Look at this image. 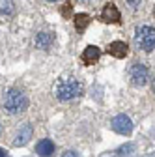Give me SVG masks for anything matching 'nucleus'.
<instances>
[{"label": "nucleus", "instance_id": "423d86ee", "mask_svg": "<svg viewBox=\"0 0 155 157\" xmlns=\"http://www.w3.org/2000/svg\"><path fill=\"white\" fill-rule=\"evenodd\" d=\"M32 135H34V127L30 124H25L21 125V129H19L13 136V144L15 146H25L30 139H32Z\"/></svg>", "mask_w": 155, "mask_h": 157}, {"label": "nucleus", "instance_id": "4468645a", "mask_svg": "<svg viewBox=\"0 0 155 157\" xmlns=\"http://www.w3.org/2000/svg\"><path fill=\"white\" fill-rule=\"evenodd\" d=\"M133 150H134V148H133V144H127V146H122V148L118 150V153H120V155H122V153H131Z\"/></svg>", "mask_w": 155, "mask_h": 157}, {"label": "nucleus", "instance_id": "1a4fd4ad", "mask_svg": "<svg viewBox=\"0 0 155 157\" xmlns=\"http://www.w3.org/2000/svg\"><path fill=\"white\" fill-rule=\"evenodd\" d=\"M101 19L105 23H120V11L114 4H107L101 11Z\"/></svg>", "mask_w": 155, "mask_h": 157}, {"label": "nucleus", "instance_id": "dca6fc26", "mask_svg": "<svg viewBox=\"0 0 155 157\" xmlns=\"http://www.w3.org/2000/svg\"><path fill=\"white\" fill-rule=\"evenodd\" d=\"M62 157H79V155H77V151H73V150H71V151H66Z\"/></svg>", "mask_w": 155, "mask_h": 157}, {"label": "nucleus", "instance_id": "ddd939ff", "mask_svg": "<svg viewBox=\"0 0 155 157\" xmlns=\"http://www.w3.org/2000/svg\"><path fill=\"white\" fill-rule=\"evenodd\" d=\"M0 11H2V13H9V11H13V2H6V4H2V6H0Z\"/></svg>", "mask_w": 155, "mask_h": 157}, {"label": "nucleus", "instance_id": "a211bd4d", "mask_svg": "<svg viewBox=\"0 0 155 157\" xmlns=\"http://www.w3.org/2000/svg\"><path fill=\"white\" fill-rule=\"evenodd\" d=\"M153 92H155V81H153Z\"/></svg>", "mask_w": 155, "mask_h": 157}, {"label": "nucleus", "instance_id": "2eb2a0df", "mask_svg": "<svg viewBox=\"0 0 155 157\" xmlns=\"http://www.w3.org/2000/svg\"><path fill=\"white\" fill-rule=\"evenodd\" d=\"M62 13H64V15H69V13H71V6H69V4H66V6L62 8Z\"/></svg>", "mask_w": 155, "mask_h": 157}, {"label": "nucleus", "instance_id": "20e7f679", "mask_svg": "<svg viewBox=\"0 0 155 157\" xmlns=\"http://www.w3.org/2000/svg\"><path fill=\"white\" fill-rule=\"evenodd\" d=\"M148 78H149V71L144 64L140 62H134L131 67H129V81L133 86H146L148 84Z\"/></svg>", "mask_w": 155, "mask_h": 157}, {"label": "nucleus", "instance_id": "6ab92c4d", "mask_svg": "<svg viewBox=\"0 0 155 157\" xmlns=\"http://www.w3.org/2000/svg\"><path fill=\"white\" fill-rule=\"evenodd\" d=\"M0 131H2V125H0Z\"/></svg>", "mask_w": 155, "mask_h": 157}, {"label": "nucleus", "instance_id": "aec40b11", "mask_svg": "<svg viewBox=\"0 0 155 157\" xmlns=\"http://www.w3.org/2000/svg\"><path fill=\"white\" fill-rule=\"evenodd\" d=\"M153 13H155V10H153Z\"/></svg>", "mask_w": 155, "mask_h": 157}, {"label": "nucleus", "instance_id": "f8f14e48", "mask_svg": "<svg viewBox=\"0 0 155 157\" xmlns=\"http://www.w3.org/2000/svg\"><path fill=\"white\" fill-rule=\"evenodd\" d=\"M90 25V15L86 13H79V15H75V28L77 32H84Z\"/></svg>", "mask_w": 155, "mask_h": 157}, {"label": "nucleus", "instance_id": "f257e3e1", "mask_svg": "<svg viewBox=\"0 0 155 157\" xmlns=\"http://www.w3.org/2000/svg\"><path fill=\"white\" fill-rule=\"evenodd\" d=\"M82 94V82L75 77H62L54 86V95L58 101H73Z\"/></svg>", "mask_w": 155, "mask_h": 157}, {"label": "nucleus", "instance_id": "9b49d317", "mask_svg": "<svg viewBox=\"0 0 155 157\" xmlns=\"http://www.w3.org/2000/svg\"><path fill=\"white\" fill-rule=\"evenodd\" d=\"M36 151H37V155H41V157H51L52 151H54V144H52V140H49V139L40 140V142L36 144Z\"/></svg>", "mask_w": 155, "mask_h": 157}, {"label": "nucleus", "instance_id": "6e6552de", "mask_svg": "<svg viewBox=\"0 0 155 157\" xmlns=\"http://www.w3.org/2000/svg\"><path fill=\"white\" fill-rule=\"evenodd\" d=\"M107 52L112 54V56H116V58H125L127 52H129V47H127L125 41H112V43H108Z\"/></svg>", "mask_w": 155, "mask_h": 157}, {"label": "nucleus", "instance_id": "39448f33", "mask_svg": "<svg viewBox=\"0 0 155 157\" xmlns=\"http://www.w3.org/2000/svg\"><path fill=\"white\" fill-rule=\"evenodd\" d=\"M110 125H112V129L116 133H120V135H131V131H133V122H131V118L125 116V114L114 116Z\"/></svg>", "mask_w": 155, "mask_h": 157}, {"label": "nucleus", "instance_id": "f03ea898", "mask_svg": "<svg viewBox=\"0 0 155 157\" xmlns=\"http://www.w3.org/2000/svg\"><path fill=\"white\" fill-rule=\"evenodd\" d=\"M2 107L8 114H19L26 110L28 107V97L21 88H8L2 95Z\"/></svg>", "mask_w": 155, "mask_h": 157}, {"label": "nucleus", "instance_id": "f3484780", "mask_svg": "<svg viewBox=\"0 0 155 157\" xmlns=\"http://www.w3.org/2000/svg\"><path fill=\"white\" fill-rule=\"evenodd\" d=\"M0 157H8V153H6V151H4L2 148H0Z\"/></svg>", "mask_w": 155, "mask_h": 157}, {"label": "nucleus", "instance_id": "7ed1b4c3", "mask_svg": "<svg viewBox=\"0 0 155 157\" xmlns=\"http://www.w3.org/2000/svg\"><path fill=\"white\" fill-rule=\"evenodd\" d=\"M133 37H134V45H137V49H140L144 52L155 51V28H151L148 25L137 26Z\"/></svg>", "mask_w": 155, "mask_h": 157}, {"label": "nucleus", "instance_id": "0eeeda50", "mask_svg": "<svg viewBox=\"0 0 155 157\" xmlns=\"http://www.w3.org/2000/svg\"><path fill=\"white\" fill-rule=\"evenodd\" d=\"M34 43H36V47H37V49H41V51H49V49L52 47V43H54V34H52V32H40V34L36 36Z\"/></svg>", "mask_w": 155, "mask_h": 157}, {"label": "nucleus", "instance_id": "9d476101", "mask_svg": "<svg viewBox=\"0 0 155 157\" xmlns=\"http://www.w3.org/2000/svg\"><path fill=\"white\" fill-rule=\"evenodd\" d=\"M99 56H101V51L97 47H95V45H88L82 51V62L84 64H93V62L99 60Z\"/></svg>", "mask_w": 155, "mask_h": 157}]
</instances>
